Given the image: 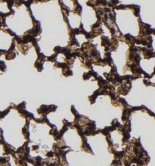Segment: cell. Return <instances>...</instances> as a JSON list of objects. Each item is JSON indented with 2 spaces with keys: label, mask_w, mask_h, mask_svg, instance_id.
I'll list each match as a JSON object with an SVG mask.
<instances>
[{
  "label": "cell",
  "mask_w": 155,
  "mask_h": 166,
  "mask_svg": "<svg viewBox=\"0 0 155 166\" xmlns=\"http://www.w3.org/2000/svg\"><path fill=\"white\" fill-rule=\"evenodd\" d=\"M104 10H106L105 12H109L111 11V10H110V9H109V8H105V9H104Z\"/></svg>",
  "instance_id": "cell-1"
},
{
  "label": "cell",
  "mask_w": 155,
  "mask_h": 166,
  "mask_svg": "<svg viewBox=\"0 0 155 166\" xmlns=\"http://www.w3.org/2000/svg\"><path fill=\"white\" fill-rule=\"evenodd\" d=\"M110 30H111V32H112V33H113H113H114V32H115V30H114V29H113V28H111V29H110Z\"/></svg>",
  "instance_id": "cell-2"
}]
</instances>
